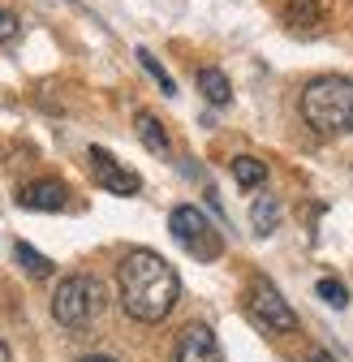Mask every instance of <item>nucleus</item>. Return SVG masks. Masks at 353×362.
Returning <instances> with one entry per match:
<instances>
[{"instance_id": "nucleus-12", "label": "nucleus", "mask_w": 353, "mask_h": 362, "mask_svg": "<svg viewBox=\"0 0 353 362\" xmlns=\"http://www.w3.org/2000/svg\"><path fill=\"white\" fill-rule=\"evenodd\" d=\"M233 177H237V186L254 190V186H263V181H268V164L254 160V156H237V160H233Z\"/></svg>"}, {"instance_id": "nucleus-10", "label": "nucleus", "mask_w": 353, "mask_h": 362, "mask_svg": "<svg viewBox=\"0 0 353 362\" xmlns=\"http://www.w3.org/2000/svg\"><path fill=\"white\" fill-rule=\"evenodd\" d=\"M198 95L207 104H215V108H225L233 100V86H229V78L220 69H198Z\"/></svg>"}, {"instance_id": "nucleus-15", "label": "nucleus", "mask_w": 353, "mask_h": 362, "mask_svg": "<svg viewBox=\"0 0 353 362\" xmlns=\"http://www.w3.org/2000/svg\"><path fill=\"white\" fill-rule=\"evenodd\" d=\"M315 293H319L328 306H336V310H345V306H349V289H345L340 281H332V276H323V281L315 285Z\"/></svg>"}, {"instance_id": "nucleus-19", "label": "nucleus", "mask_w": 353, "mask_h": 362, "mask_svg": "<svg viewBox=\"0 0 353 362\" xmlns=\"http://www.w3.org/2000/svg\"><path fill=\"white\" fill-rule=\"evenodd\" d=\"M311 362H336V358H332V354H323V349H319V354H315V358H311Z\"/></svg>"}, {"instance_id": "nucleus-9", "label": "nucleus", "mask_w": 353, "mask_h": 362, "mask_svg": "<svg viewBox=\"0 0 353 362\" xmlns=\"http://www.w3.org/2000/svg\"><path fill=\"white\" fill-rule=\"evenodd\" d=\"M134 129H138V143H143L151 156H160V160H168V156H172V139H168V129H164L151 112H138V117H134Z\"/></svg>"}, {"instance_id": "nucleus-1", "label": "nucleus", "mask_w": 353, "mask_h": 362, "mask_svg": "<svg viewBox=\"0 0 353 362\" xmlns=\"http://www.w3.org/2000/svg\"><path fill=\"white\" fill-rule=\"evenodd\" d=\"M116 289H121V306L129 320L160 324L172 315L176 298H181V276H176V267L164 255L129 250L116 267Z\"/></svg>"}, {"instance_id": "nucleus-7", "label": "nucleus", "mask_w": 353, "mask_h": 362, "mask_svg": "<svg viewBox=\"0 0 353 362\" xmlns=\"http://www.w3.org/2000/svg\"><path fill=\"white\" fill-rule=\"evenodd\" d=\"M176 362H225L215 332L207 324H186L176 337Z\"/></svg>"}, {"instance_id": "nucleus-6", "label": "nucleus", "mask_w": 353, "mask_h": 362, "mask_svg": "<svg viewBox=\"0 0 353 362\" xmlns=\"http://www.w3.org/2000/svg\"><path fill=\"white\" fill-rule=\"evenodd\" d=\"M86 160H91V173H95V186H104L108 194H138V186H143V181H138V173L134 168H125L112 151H104V147H91V151H86Z\"/></svg>"}, {"instance_id": "nucleus-4", "label": "nucleus", "mask_w": 353, "mask_h": 362, "mask_svg": "<svg viewBox=\"0 0 353 362\" xmlns=\"http://www.w3.org/2000/svg\"><path fill=\"white\" fill-rule=\"evenodd\" d=\"M168 229H172V242L181 246L186 255H194L198 263H215L220 255H225V242H220V229L194 207V203H181L172 207L168 216Z\"/></svg>"}, {"instance_id": "nucleus-5", "label": "nucleus", "mask_w": 353, "mask_h": 362, "mask_svg": "<svg viewBox=\"0 0 353 362\" xmlns=\"http://www.w3.org/2000/svg\"><path fill=\"white\" fill-rule=\"evenodd\" d=\"M246 310H250V320H254L263 332H276V337L297 332V315H293V306H289V302L280 298V289L268 285V281H254V285L246 289Z\"/></svg>"}, {"instance_id": "nucleus-8", "label": "nucleus", "mask_w": 353, "mask_h": 362, "mask_svg": "<svg viewBox=\"0 0 353 362\" xmlns=\"http://www.w3.org/2000/svg\"><path fill=\"white\" fill-rule=\"evenodd\" d=\"M18 203L26 211H61L69 203V190L61 186V181H30V186L18 190Z\"/></svg>"}, {"instance_id": "nucleus-14", "label": "nucleus", "mask_w": 353, "mask_h": 362, "mask_svg": "<svg viewBox=\"0 0 353 362\" xmlns=\"http://www.w3.org/2000/svg\"><path fill=\"white\" fill-rule=\"evenodd\" d=\"M13 255H18V263H22V267L30 272V276H35V281H48V276H52V259H43V255H39L35 246H26V242H18V246H13Z\"/></svg>"}, {"instance_id": "nucleus-18", "label": "nucleus", "mask_w": 353, "mask_h": 362, "mask_svg": "<svg viewBox=\"0 0 353 362\" xmlns=\"http://www.w3.org/2000/svg\"><path fill=\"white\" fill-rule=\"evenodd\" d=\"M82 362H116V358H108V354H91V358H82Z\"/></svg>"}, {"instance_id": "nucleus-2", "label": "nucleus", "mask_w": 353, "mask_h": 362, "mask_svg": "<svg viewBox=\"0 0 353 362\" xmlns=\"http://www.w3.org/2000/svg\"><path fill=\"white\" fill-rule=\"evenodd\" d=\"M301 117L323 139H340L353 134V78H315L301 90Z\"/></svg>"}, {"instance_id": "nucleus-13", "label": "nucleus", "mask_w": 353, "mask_h": 362, "mask_svg": "<svg viewBox=\"0 0 353 362\" xmlns=\"http://www.w3.org/2000/svg\"><path fill=\"white\" fill-rule=\"evenodd\" d=\"M285 18L293 26H315L323 18V0H285Z\"/></svg>"}, {"instance_id": "nucleus-17", "label": "nucleus", "mask_w": 353, "mask_h": 362, "mask_svg": "<svg viewBox=\"0 0 353 362\" xmlns=\"http://www.w3.org/2000/svg\"><path fill=\"white\" fill-rule=\"evenodd\" d=\"M18 30H22V22H18L9 9H0V43H13V39H18Z\"/></svg>"}, {"instance_id": "nucleus-20", "label": "nucleus", "mask_w": 353, "mask_h": 362, "mask_svg": "<svg viewBox=\"0 0 353 362\" xmlns=\"http://www.w3.org/2000/svg\"><path fill=\"white\" fill-rule=\"evenodd\" d=\"M0 362H9V349H5V341H0Z\"/></svg>"}, {"instance_id": "nucleus-16", "label": "nucleus", "mask_w": 353, "mask_h": 362, "mask_svg": "<svg viewBox=\"0 0 353 362\" xmlns=\"http://www.w3.org/2000/svg\"><path fill=\"white\" fill-rule=\"evenodd\" d=\"M138 61H143V69H147V74H151V78H155V82L164 86V95H176V86H172V78L164 74V65H155V57H151L147 48H138Z\"/></svg>"}, {"instance_id": "nucleus-3", "label": "nucleus", "mask_w": 353, "mask_h": 362, "mask_svg": "<svg viewBox=\"0 0 353 362\" xmlns=\"http://www.w3.org/2000/svg\"><path fill=\"white\" fill-rule=\"evenodd\" d=\"M104 310V285L95 276H65L52 293V320L69 332H82Z\"/></svg>"}, {"instance_id": "nucleus-11", "label": "nucleus", "mask_w": 353, "mask_h": 362, "mask_svg": "<svg viewBox=\"0 0 353 362\" xmlns=\"http://www.w3.org/2000/svg\"><path fill=\"white\" fill-rule=\"evenodd\" d=\"M250 224H254V233H258V238L276 233V224H280V199L258 194V199H254V207H250Z\"/></svg>"}]
</instances>
